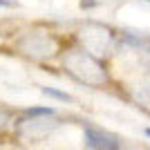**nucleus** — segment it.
Segmentation results:
<instances>
[{
	"label": "nucleus",
	"mask_w": 150,
	"mask_h": 150,
	"mask_svg": "<svg viewBox=\"0 0 150 150\" xmlns=\"http://www.w3.org/2000/svg\"><path fill=\"white\" fill-rule=\"evenodd\" d=\"M65 69L79 83H85V85H92V88H101V85L108 83L105 65L96 56H92L90 52H72V54H67L65 56Z\"/></svg>",
	"instance_id": "nucleus-1"
},
{
	"label": "nucleus",
	"mask_w": 150,
	"mask_h": 150,
	"mask_svg": "<svg viewBox=\"0 0 150 150\" xmlns=\"http://www.w3.org/2000/svg\"><path fill=\"white\" fill-rule=\"evenodd\" d=\"M58 128L56 114H40V117H31V114H25L23 119H18L16 123V130L23 139L27 141H38V139H45L52 130Z\"/></svg>",
	"instance_id": "nucleus-2"
},
{
	"label": "nucleus",
	"mask_w": 150,
	"mask_h": 150,
	"mask_svg": "<svg viewBox=\"0 0 150 150\" xmlns=\"http://www.w3.org/2000/svg\"><path fill=\"white\" fill-rule=\"evenodd\" d=\"M83 132H85V146L88 150H119L121 141L119 137H114L112 132L103 130V128H96V125H83Z\"/></svg>",
	"instance_id": "nucleus-3"
},
{
	"label": "nucleus",
	"mask_w": 150,
	"mask_h": 150,
	"mask_svg": "<svg viewBox=\"0 0 150 150\" xmlns=\"http://www.w3.org/2000/svg\"><path fill=\"white\" fill-rule=\"evenodd\" d=\"M36 38H38V34H29V36H27V40H29V43H25V40H23V43H20V47H23L29 56H34V58H45V56H50L52 52H54V43H52L47 36L43 38V43H38Z\"/></svg>",
	"instance_id": "nucleus-4"
},
{
	"label": "nucleus",
	"mask_w": 150,
	"mask_h": 150,
	"mask_svg": "<svg viewBox=\"0 0 150 150\" xmlns=\"http://www.w3.org/2000/svg\"><path fill=\"white\" fill-rule=\"evenodd\" d=\"M43 94H47L52 99H58V101H65V103H72V101H74V96H69L67 92H61V90H56V88H43Z\"/></svg>",
	"instance_id": "nucleus-5"
},
{
	"label": "nucleus",
	"mask_w": 150,
	"mask_h": 150,
	"mask_svg": "<svg viewBox=\"0 0 150 150\" xmlns=\"http://www.w3.org/2000/svg\"><path fill=\"white\" fill-rule=\"evenodd\" d=\"M9 119H11V114L7 112V110H2V108H0V130H2V128L9 123Z\"/></svg>",
	"instance_id": "nucleus-6"
},
{
	"label": "nucleus",
	"mask_w": 150,
	"mask_h": 150,
	"mask_svg": "<svg viewBox=\"0 0 150 150\" xmlns=\"http://www.w3.org/2000/svg\"><path fill=\"white\" fill-rule=\"evenodd\" d=\"M0 7H11V2L9 0H0Z\"/></svg>",
	"instance_id": "nucleus-7"
}]
</instances>
